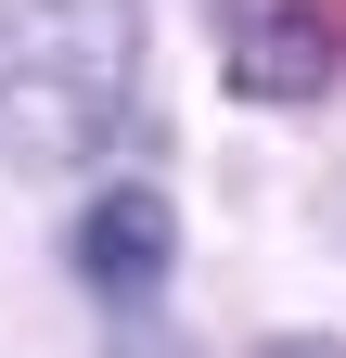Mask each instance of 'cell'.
<instances>
[{
	"instance_id": "obj_1",
	"label": "cell",
	"mask_w": 346,
	"mask_h": 358,
	"mask_svg": "<svg viewBox=\"0 0 346 358\" xmlns=\"http://www.w3.org/2000/svg\"><path fill=\"white\" fill-rule=\"evenodd\" d=\"M141 103V0H0V154L90 166Z\"/></svg>"
},
{
	"instance_id": "obj_2",
	"label": "cell",
	"mask_w": 346,
	"mask_h": 358,
	"mask_svg": "<svg viewBox=\"0 0 346 358\" xmlns=\"http://www.w3.org/2000/svg\"><path fill=\"white\" fill-rule=\"evenodd\" d=\"M219 77L231 103H321L346 77V0H231Z\"/></svg>"
},
{
	"instance_id": "obj_3",
	"label": "cell",
	"mask_w": 346,
	"mask_h": 358,
	"mask_svg": "<svg viewBox=\"0 0 346 358\" xmlns=\"http://www.w3.org/2000/svg\"><path fill=\"white\" fill-rule=\"evenodd\" d=\"M64 268L103 307H141L167 268H180V205H167L154 179H103V192L77 205V231H64Z\"/></svg>"
},
{
	"instance_id": "obj_4",
	"label": "cell",
	"mask_w": 346,
	"mask_h": 358,
	"mask_svg": "<svg viewBox=\"0 0 346 358\" xmlns=\"http://www.w3.org/2000/svg\"><path fill=\"white\" fill-rule=\"evenodd\" d=\"M256 358H346V333H282V345H256Z\"/></svg>"
}]
</instances>
